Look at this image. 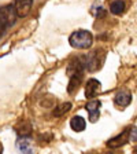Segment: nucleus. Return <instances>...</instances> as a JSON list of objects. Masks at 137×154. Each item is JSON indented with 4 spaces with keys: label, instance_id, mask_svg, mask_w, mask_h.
<instances>
[{
    "label": "nucleus",
    "instance_id": "obj_1",
    "mask_svg": "<svg viewBox=\"0 0 137 154\" xmlns=\"http://www.w3.org/2000/svg\"><path fill=\"white\" fill-rule=\"evenodd\" d=\"M69 43L73 48H77V50H86L89 48L93 43V36L89 30H84V29H80V30H76V32L71 33V36L69 37Z\"/></svg>",
    "mask_w": 137,
    "mask_h": 154
},
{
    "label": "nucleus",
    "instance_id": "obj_2",
    "mask_svg": "<svg viewBox=\"0 0 137 154\" xmlns=\"http://www.w3.org/2000/svg\"><path fill=\"white\" fill-rule=\"evenodd\" d=\"M104 58H106V54L103 50H95V51L91 52V54L86 57V62L84 65H86L88 70L95 72L102 67V63L104 62Z\"/></svg>",
    "mask_w": 137,
    "mask_h": 154
},
{
    "label": "nucleus",
    "instance_id": "obj_3",
    "mask_svg": "<svg viewBox=\"0 0 137 154\" xmlns=\"http://www.w3.org/2000/svg\"><path fill=\"white\" fill-rule=\"evenodd\" d=\"M0 19L1 22L6 26L14 25L16 19V13H15V7L13 4H7V6L0 7Z\"/></svg>",
    "mask_w": 137,
    "mask_h": 154
},
{
    "label": "nucleus",
    "instance_id": "obj_4",
    "mask_svg": "<svg viewBox=\"0 0 137 154\" xmlns=\"http://www.w3.org/2000/svg\"><path fill=\"white\" fill-rule=\"evenodd\" d=\"M32 4H33V0H15L14 7H15L16 17L25 18L26 15H29L30 8H32Z\"/></svg>",
    "mask_w": 137,
    "mask_h": 154
},
{
    "label": "nucleus",
    "instance_id": "obj_5",
    "mask_svg": "<svg viewBox=\"0 0 137 154\" xmlns=\"http://www.w3.org/2000/svg\"><path fill=\"white\" fill-rule=\"evenodd\" d=\"M130 134H129V129H125L124 132H122L121 135H118V136H115V138L110 139L109 143H107V146L111 149H118L121 147V146H124L125 143H128L129 140H130Z\"/></svg>",
    "mask_w": 137,
    "mask_h": 154
},
{
    "label": "nucleus",
    "instance_id": "obj_6",
    "mask_svg": "<svg viewBox=\"0 0 137 154\" xmlns=\"http://www.w3.org/2000/svg\"><path fill=\"white\" fill-rule=\"evenodd\" d=\"M100 106L102 103L99 100H91V102L86 103L85 109L86 112L89 113V120L91 122H96L99 120V116H100Z\"/></svg>",
    "mask_w": 137,
    "mask_h": 154
},
{
    "label": "nucleus",
    "instance_id": "obj_7",
    "mask_svg": "<svg viewBox=\"0 0 137 154\" xmlns=\"http://www.w3.org/2000/svg\"><path fill=\"white\" fill-rule=\"evenodd\" d=\"M100 87H102V84H100V81L96 80V79L88 80L86 87H85V96L86 98H95L100 92Z\"/></svg>",
    "mask_w": 137,
    "mask_h": 154
},
{
    "label": "nucleus",
    "instance_id": "obj_8",
    "mask_svg": "<svg viewBox=\"0 0 137 154\" xmlns=\"http://www.w3.org/2000/svg\"><path fill=\"white\" fill-rule=\"evenodd\" d=\"M114 102H115V105L119 106V107H126V106H129L132 102V94L128 92V91H121V92H118L115 95Z\"/></svg>",
    "mask_w": 137,
    "mask_h": 154
},
{
    "label": "nucleus",
    "instance_id": "obj_9",
    "mask_svg": "<svg viewBox=\"0 0 137 154\" xmlns=\"http://www.w3.org/2000/svg\"><path fill=\"white\" fill-rule=\"evenodd\" d=\"M74 74H84V65L78 59H74L67 66V76L71 77Z\"/></svg>",
    "mask_w": 137,
    "mask_h": 154
},
{
    "label": "nucleus",
    "instance_id": "obj_10",
    "mask_svg": "<svg viewBox=\"0 0 137 154\" xmlns=\"http://www.w3.org/2000/svg\"><path fill=\"white\" fill-rule=\"evenodd\" d=\"M70 127H71V129H74L76 132H81L85 129L86 122L81 116H74L73 119L70 120Z\"/></svg>",
    "mask_w": 137,
    "mask_h": 154
},
{
    "label": "nucleus",
    "instance_id": "obj_11",
    "mask_svg": "<svg viewBox=\"0 0 137 154\" xmlns=\"http://www.w3.org/2000/svg\"><path fill=\"white\" fill-rule=\"evenodd\" d=\"M82 76L84 74H74V76L69 77V79H70V81H69V88H67L69 94H74V91L78 90V87H80V84H81V80H82Z\"/></svg>",
    "mask_w": 137,
    "mask_h": 154
},
{
    "label": "nucleus",
    "instance_id": "obj_12",
    "mask_svg": "<svg viewBox=\"0 0 137 154\" xmlns=\"http://www.w3.org/2000/svg\"><path fill=\"white\" fill-rule=\"evenodd\" d=\"M16 132H18V135H21V136H29V135L32 134V125L29 124V122L26 121H22L19 122V125H16Z\"/></svg>",
    "mask_w": 137,
    "mask_h": 154
},
{
    "label": "nucleus",
    "instance_id": "obj_13",
    "mask_svg": "<svg viewBox=\"0 0 137 154\" xmlns=\"http://www.w3.org/2000/svg\"><path fill=\"white\" fill-rule=\"evenodd\" d=\"M125 10V2L124 0H114V2H111V4H110V11H111L112 14H115V15H119V14L124 13Z\"/></svg>",
    "mask_w": 137,
    "mask_h": 154
},
{
    "label": "nucleus",
    "instance_id": "obj_14",
    "mask_svg": "<svg viewBox=\"0 0 137 154\" xmlns=\"http://www.w3.org/2000/svg\"><path fill=\"white\" fill-rule=\"evenodd\" d=\"M71 109V103L70 102H66V103H62V105H59L58 107H55L54 110V116L55 117H61V116L66 114L69 110Z\"/></svg>",
    "mask_w": 137,
    "mask_h": 154
},
{
    "label": "nucleus",
    "instance_id": "obj_15",
    "mask_svg": "<svg viewBox=\"0 0 137 154\" xmlns=\"http://www.w3.org/2000/svg\"><path fill=\"white\" fill-rule=\"evenodd\" d=\"M18 149L22 151H26V153H29L30 151V147H29V142L26 140V139H23V140H19L18 142Z\"/></svg>",
    "mask_w": 137,
    "mask_h": 154
},
{
    "label": "nucleus",
    "instance_id": "obj_16",
    "mask_svg": "<svg viewBox=\"0 0 137 154\" xmlns=\"http://www.w3.org/2000/svg\"><path fill=\"white\" fill-rule=\"evenodd\" d=\"M6 28H7V26L4 25V23L1 22V19H0V36H1V35H3V33H4V30H6Z\"/></svg>",
    "mask_w": 137,
    "mask_h": 154
},
{
    "label": "nucleus",
    "instance_id": "obj_17",
    "mask_svg": "<svg viewBox=\"0 0 137 154\" xmlns=\"http://www.w3.org/2000/svg\"><path fill=\"white\" fill-rule=\"evenodd\" d=\"M3 150H4V149H3V144L0 143V153H3Z\"/></svg>",
    "mask_w": 137,
    "mask_h": 154
}]
</instances>
